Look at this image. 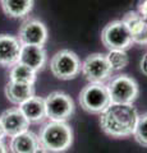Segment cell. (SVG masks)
I'll use <instances>...</instances> for the list:
<instances>
[{"instance_id":"cell-1","label":"cell","mask_w":147,"mask_h":153,"mask_svg":"<svg viewBox=\"0 0 147 153\" xmlns=\"http://www.w3.org/2000/svg\"><path fill=\"white\" fill-rule=\"evenodd\" d=\"M140 114L132 103H111L100 114V126L113 138L133 135Z\"/></svg>"},{"instance_id":"cell-2","label":"cell","mask_w":147,"mask_h":153,"mask_svg":"<svg viewBox=\"0 0 147 153\" xmlns=\"http://www.w3.org/2000/svg\"><path fill=\"white\" fill-rule=\"evenodd\" d=\"M40 144L50 153H61L73 143V130L65 121H49L39 134Z\"/></svg>"},{"instance_id":"cell-3","label":"cell","mask_w":147,"mask_h":153,"mask_svg":"<svg viewBox=\"0 0 147 153\" xmlns=\"http://www.w3.org/2000/svg\"><path fill=\"white\" fill-rule=\"evenodd\" d=\"M79 103L84 111L100 115L111 105L107 85L104 83H88L79 93Z\"/></svg>"},{"instance_id":"cell-4","label":"cell","mask_w":147,"mask_h":153,"mask_svg":"<svg viewBox=\"0 0 147 153\" xmlns=\"http://www.w3.org/2000/svg\"><path fill=\"white\" fill-rule=\"evenodd\" d=\"M81 60L70 50H60L51 57L50 70L55 78L61 80L74 79L81 73Z\"/></svg>"},{"instance_id":"cell-5","label":"cell","mask_w":147,"mask_h":153,"mask_svg":"<svg viewBox=\"0 0 147 153\" xmlns=\"http://www.w3.org/2000/svg\"><path fill=\"white\" fill-rule=\"evenodd\" d=\"M111 103H133L140 94L138 83L129 75H118L109 82Z\"/></svg>"},{"instance_id":"cell-6","label":"cell","mask_w":147,"mask_h":153,"mask_svg":"<svg viewBox=\"0 0 147 153\" xmlns=\"http://www.w3.org/2000/svg\"><path fill=\"white\" fill-rule=\"evenodd\" d=\"M101 41L109 50H127L133 45L131 32L122 19L113 21L104 27Z\"/></svg>"},{"instance_id":"cell-7","label":"cell","mask_w":147,"mask_h":153,"mask_svg":"<svg viewBox=\"0 0 147 153\" xmlns=\"http://www.w3.org/2000/svg\"><path fill=\"white\" fill-rule=\"evenodd\" d=\"M45 110L50 121H65L74 114V102L67 93L55 91L45 98Z\"/></svg>"},{"instance_id":"cell-8","label":"cell","mask_w":147,"mask_h":153,"mask_svg":"<svg viewBox=\"0 0 147 153\" xmlns=\"http://www.w3.org/2000/svg\"><path fill=\"white\" fill-rule=\"evenodd\" d=\"M81 71L90 83H104L113 74L106 55L100 52L88 55L81 65Z\"/></svg>"},{"instance_id":"cell-9","label":"cell","mask_w":147,"mask_h":153,"mask_svg":"<svg viewBox=\"0 0 147 153\" xmlns=\"http://www.w3.org/2000/svg\"><path fill=\"white\" fill-rule=\"evenodd\" d=\"M18 40L22 45L44 46L47 41V28L39 19L30 18L22 23Z\"/></svg>"},{"instance_id":"cell-10","label":"cell","mask_w":147,"mask_h":153,"mask_svg":"<svg viewBox=\"0 0 147 153\" xmlns=\"http://www.w3.org/2000/svg\"><path fill=\"white\" fill-rule=\"evenodd\" d=\"M22 44L18 37L1 33L0 35V66L10 68L19 61Z\"/></svg>"},{"instance_id":"cell-11","label":"cell","mask_w":147,"mask_h":153,"mask_svg":"<svg viewBox=\"0 0 147 153\" xmlns=\"http://www.w3.org/2000/svg\"><path fill=\"white\" fill-rule=\"evenodd\" d=\"M0 123L7 137H16L18 134L28 130L30 121L25 117L19 108H9L0 115Z\"/></svg>"},{"instance_id":"cell-12","label":"cell","mask_w":147,"mask_h":153,"mask_svg":"<svg viewBox=\"0 0 147 153\" xmlns=\"http://www.w3.org/2000/svg\"><path fill=\"white\" fill-rule=\"evenodd\" d=\"M122 21L129 30L133 44L147 45V21H145L138 12H128Z\"/></svg>"},{"instance_id":"cell-13","label":"cell","mask_w":147,"mask_h":153,"mask_svg":"<svg viewBox=\"0 0 147 153\" xmlns=\"http://www.w3.org/2000/svg\"><path fill=\"white\" fill-rule=\"evenodd\" d=\"M47 60L46 51L44 46H34V45H22L19 54V63L30 66L36 73L45 66Z\"/></svg>"},{"instance_id":"cell-14","label":"cell","mask_w":147,"mask_h":153,"mask_svg":"<svg viewBox=\"0 0 147 153\" xmlns=\"http://www.w3.org/2000/svg\"><path fill=\"white\" fill-rule=\"evenodd\" d=\"M21 112L25 115V117L30 123H40L46 117V110H45V98L32 96L27 101L19 105Z\"/></svg>"},{"instance_id":"cell-15","label":"cell","mask_w":147,"mask_h":153,"mask_svg":"<svg viewBox=\"0 0 147 153\" xmlns=\"http://www.w3.org/2000/svg\"><path fill=\"white\" fill-rule=\"evenodd\" d=\"M39 146V135L30 130H26L16 137H12L9 149L12 153H32Z\"/></svg>"},{"instance_id":"cell-16","label":"cell","mask_w":147,"mask_h":153,"mask_svg":"<svg viewBox=\"0 0 147 153\" xmlns=\"http://www.w3.org/2000/svg\"><path fill=\"white\" fill-rule=\"evenodd\" d=\"M4 92H5V96L9 101L19 106L21 103L27 101L32 96H35V88L32 84H23L9 80L5 84Z\"/></svg>"},{"instance_id":"cell-17","label":"cell","mask_w":147,"mask_h":153,"mask_svg":"<svg viewBox=\"0 0 147 153\" xmlns=\"http://www.w3.org/2000/svg\"><path fill=\"white\" fill-rule=\"evenodd\" d=\"M4 13L10 18H23L34 8V0H0Z\"/></svg>"},{"instance_id":"cell-18","label":"cell","mask_w":147,"mask_h":153,"mask_svg":"<svg viewBox=\"0 0 147 153\" xmlns=\"http://www.w3.org/2000/svg\"><path fill=\"white\" fill-rule=\"evenodd\" d=\"M9 80L17 82V83L34 85L35 80H36V71L34 69H31L30 66H27L18 61L17 64L10 66V70H9Z\"/></svg>"},{"instance_id":"cell-19","label":"cell","mask_w":147,"mask_h":153,"mask_svg":"<svg viewBox=\"0 0 147 153\" xmlns=\"http://www.w3.org/2000/svg\"><path fill=\"white\" fill-rule=\"evenodd\" d=\"M106 59L113 71L124 69L129 63V57H128L125 50H109L106 54Z\"/></svg>"},{"instance_id":"cell-20","label":"cell","mask_w":147,"mask_h":153,"mask_svg":"<svg viewBox=\"0 0 147 153\" xmlns=\"http://www.w3.org/2000/svg\"><path fill=\"white\" fill-rule=\"evenodd\" d=\"M133 137L142 147L147 148V112L140 115Z\"/></svg>"},{"instance_id":"cell-21","label":"cell","mask_w":147,"mask_h":153,"mask_svg":"<svg viewBox=\"0 0 147 153\" xmlns=\"http://www.w3.org/2000/svg\"><path fill=\"white\" fill-rule=\"evenodd\" d=\"M138 13L143 17L145 21H147V0H142L138 5Z\"/></svg>"},{"instance_id":"cell-22","label":"cell","mask_w":147,"mask_h":153,"mask_svg":"<svg viewBox=\"0 0 147 153\" xmlns=\"http://www.w3.org/2000/svg\"><path fill=\"white\" fill-rule=\"evenodd\" d=\"M140 69L142 71V74L147 76V54H145L141 59V63H140Z\"/></svg>"},{"instance_id":"cell-23","label":"cell","mask_w":147,"mask_h":153,"mask_svg":"<svg viewBox=\"0 0 147 153\" xmlns=\"http://www.w3.org/2000/svg\"><path fill=\"white\" fill-rule=\"evenodd\" d=\"M32 153H50V152L47 151V149H45V148H44V147H42V146L40 144V146L37 147L36 149H35L34 152H32Z\"/></svg>"},{"instance_id":"cell-24","label":"cell","mask_w":147,"mask_h":153,"mask_svg":"<svg viewBox=\"0 0 147 153\" xmlns=\"http://www.w3.org/2000/svg\"><path fill=\"white\" fill-rule=\"evenodd\" d=\"M4 137H5V131H4L3 125H1V123H0V142H3Z\"/></svg>"},{"instance_id":"cell-25","label":"cell","mask_w":147,"mask_h":153,"mask_svg":"<svg viewBox=\"0 0 147 153\" xmlns=\"http://www.w3.org/2000/svg\"><path fill=\"white\" fill-rule=\"evenodd\" d=\"M0 153H8V149L3 142H0Z\"/></svg>"}]
</instances>
